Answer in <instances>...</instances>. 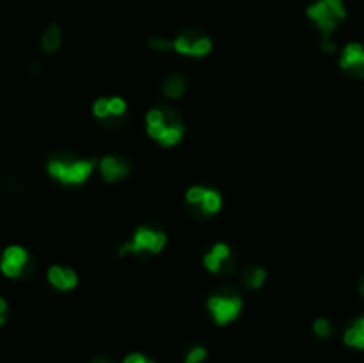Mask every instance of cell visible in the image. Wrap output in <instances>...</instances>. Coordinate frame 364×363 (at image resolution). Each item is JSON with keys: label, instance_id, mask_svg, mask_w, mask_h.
<instances>
[{"label": "cell", "instance_id": "cell-19", "mask_svg": "<svg viewBox=\"0 0 364 363\" xmlns=\"http://www.w3.org/2000/svg\"><path fill=\"white\" fill-rule=\"evenodd\" d=\"M206 356H208V353H206V349H204L203 346H194L192 349L187 353L183 363H203L204 360H206Z\"/></svg>", "mask_w": 364, "mask_h": 363}, {"label": "cell", "instance_id": "cell-18", "mask_svg": "<svg viewBox=\"0 0 364 363\" xmlns=\"http://www.w3.org/2000/svg\"><path fill=\"white\" fill-rule=\"evenodd\" d=\"M149 49L155 50V52H169L172 50V40H167V38L162 36H155L148 41Z\"/></svg>", "mask_w": 364, "mask_h": 363}, {"label": "cell", "instance_id": "cell-5", "mask_svg": "<svg viewBox=\"0 0 364 363\" xmlns=\"http://www.w3.org/2000/svg\"><path fill=\"white\" fill-rule=\"evenodd\" d=\"M244 299L233 289H220L206 299V312L217 326H228L240 317Z\"/></svg>", "mask_w": 364, "mask_h": 363}, {"label": "cell", "instance_id": "cell-14", "mask_svg": "<svg viewBox=\"0 0 364 363\" xmlns=\"http://www.w3.org/2000/svg\"><path fill=\"white\" fill-rule=\"evenodd\" d=\"M343 344L352 349H357V351H364V315L357 317L343 331Z\"/></svg>", "mask_w": 364, "mask_h": 363}, {"label": "cell", "instance_id": "cell-7", "mask_svg": "<svg viewBox=\"0 0 364 363\" xmlns=\"http://www.w3.org/2000/svg\"><path fill=\"white\" fill-rule=\"evenodd\" d=\"M172 50L183 57L203 59L212 54L213 41L199 29H185L176 38H172Z\"/></svg>", "mask_w": 364, "mask_h": 363}, {"label": "cell", "instance_id": "cell-12", "mask_svg": "<svg viewBox=\"0 0 364 363\" xmlns=\"http://www.w3.org/2000/svg\"><path fill=\"white\" fill-rule=\"evenodd\" d=\"M47 282L59 292H72L78 285V275L73 267L53 264L47 271Z\"/></svg>", "mask_w": 364, "mask_h": 363}, {"label": "cell", "instance_id": "cell-21", "mask_svg": "<svg viewBox=\"0 0 364 363\" xmlns=\"http://www.w3.org/2000/svg\"><path fill=\"white\" fill-rule=\"evenodd\" d=\"M8 314H9V305L2 296H0V328L4 326L6 321H8Z\"/></svg>", "mask_w": 364, "mask_h": 363}, {"label": "cell", "instance_id": "cell-1", "mask_svg": "<svg viewBox=\"0 0 364 363\" xmlns=\"http://www.w3.org/2000/svg\"><path fill=\"white\" fill-rule=\"evenodd\" d=\"M94 170H98L97 159L81 157L76 154H56L47 162V173L57 184L66 187L84 186L92 177Z\"/></svg>", "mask_w": 364, "mask_h": 363}, {"label": "cell", "instance_id": "cell-8", "mask_svg": "<svg viewBox=\"0 0 364 363\" xmlns=\"http://www.w3.org/2000/svg\"><path fill=\"white\" fill-rule=\"evenodd\" d=\"M33 269L31 253L22 244H9L0 253V275L8 280H22Z\"/></svg>", "mask_w": 364, "mask_h": 363}, {"label": "cell", "instance_id": "cell-11", "mask_svg": "<svg viewBox=\"0 0 364 363\" xmlns=\"http://www.w3.org/2000/svg\"><path fill=\"white\" fill-rule=\"evenodd\" d=\"M98 171H100V177L104 178V182L114 184V182H119L129 177L132 168H130V162L126 159L108 154L98 161Z\"/></svg>", "mask_w": 364, "mask_h": 363}, {"label": "cell", "instance_id": "cell-17", "mask_svg": "<svg viewBox=\"0 0 364 363\" xmlns=\"http://www.w3.org/2000/svg\"><path fill=\"white\" fill-rule=\"evenodd\" d=\"M313 333H315V337H318V339H331V337L334 335V326H332L331 321L325 319V317H318V319L313 323Z\"/></svg>", "mask_w": 364, "mask_h": 363}, {"label": "cell", "instance_id": "cell-15", "mask_svg": "<svg viewBox=\"0 0 364 363\" xmlns=\"http://www.w3.org/2000/svg\"><path fill=\"white\" fill-rule=\"evenodd\" d=\"M267 269L261 266H249L242 271V285L249 291H260L267 282Z\"/></svg>", "mask_w": 364, "mask_h": 363}, {"label": "cell", "instance_id": "cell-20", "mask_svg": "<svg viewBox=\"0 0 364 363\" xmlns=\"http://www.w3.org/2000/svg\"><path fill=\"white\" fill-rule=\"evenodd\" d=\"M123 363H156V362L149 360L148 356L142 355V353H130V355L124 356Z\"/></svg>", "mask_w": 364, "mask_h": 363}, {"label": "cell", "instance_id": "cell-13", "mask_svg": "<svg viewBox=\"0 0 364 363\" xmlns=\"http://www.w3.org/2000/svg\"><path fill=\"white\" fill-rule=\"evenodd\" d=\"M187 79L180 73H171L169 77L162 82V95L167 100H180L185 93H187Z\"/></svg>", "mask_w": 364, "mask_h": 363}, {"label": "cell", "instance_id": "cell-16", "mask_svg": "<svg viewBox=\"0 0 364 363\" xmlns=\"http://www.w3.org/2000/svg\"><path fill=\"white\" fill-rule=\"evenodd\" d=\"M63 47V31L57 24L49 25L41 36V50L44 54H56Z\"/></svg>", "mask_w": 364, "mask_h": 363}, {"label": "cell", "instance_id": "cell-2", "mask_svg": "<svg viewBox=\"0 0 364 363\" xmlns=\"http://www.w3.org/2000/svg\"><path fill=\"white\" fill-rule=\"evenodd\" d=\"M146 134L164 148H172L180 145L185 136L183 118L169 105L153 107L146 113Z\"/></svg>", "mask_w": 364, "mask_h": 363}, {"label": "cell", "instance_id": "cell-23", "mask_svg": "<svg viewBox=\"0 0 364 363\" xmlns=\"http://www.w3.org/2000/svg\"><path fill=\"white\" fill-rule=\"evenodd\" d=\"M357 292L361 294V298H364V276H361L359 283H357Z\"/></svg>", "mask_w": 364, "mask_h": 363}, {"label": "cell", "instance_id": "cell-4", "mask_svg": "<svg viewBox=\"0 0 364 363\" xmlns=\"http://www.w3.org/2000/svg\"><path fill=\"white\" fill-rule=\"evenodd\" d=\"M306 17L320 31L322 40H331L347 18V8L343 0H315L306 9Z\"/></svg>", "mask_w": 364, "mask_h": 363}, {"label": "cell", "instance_id": "cell-3", "mask_svg": "<svg viewBox=\"0 0 364 363\" xmlns=\"http://www.w3.org/2000/svg\"><path fill=\"white\" fill-rule=\"evenodd\" d=\"M167 246V235L155 225H140L133 230L130 241L119 248L121 257H140V255H158Z\"/></svg>", "mask_w": 364, "mask_h": 363}, {"label": "cell", "instance_id": "cell-9", "mask_svg": "<svg viewBox=\"0 0 364 363\" xmlns=\"http://www.w3.org/2000/svg\"><path fill=\"white\" fill-rule=\"evenodd\" d=\"M204 269L215 276L231 275L235 271V253L226 242H215L203 257Z\"/></svg>", "mask_w": 364, "mask_h": 363}, {"label": "cell", "instance_id": "cell-10", "mask_svg": "<svg viewBox=\"0 0 364 363\" xmlns=\"http://www.w3.org/2000/svg\"><path fill=\"white\" fill-rule=\"evenodd\" d=\"M340 68L354 79H364V45H345L338 60Z\"/></svg>", "mask_w": 364, "mask_h": 363}, {"label": "cell", "instance_id": "cell-22", "mask_svg": "<svg viewBox=\"0 0 364 363\" xmlns=\"http://www.w3.org/2000/svg\"><path fill=\"white\" fill-rule=\"evenodd\" d=\"M91 363H113V362H110V358H108V356L98 355V356H94V358H92Z\"/></svg>", "mask_w": 364, "mask_h": 363}, {"label": "cell", "instance_id": "cell-6", "mask_svg": "<svg viewBox=\"0 0 364 363\" xmlns=\"http://www.w3.org/2000/svg\"><path fill=\"white\" fill-rule=\"evenodd\" d=\"M185 205L188 212H192L196 218L206 219L217 216L224 205L222 194L213 187L192 186L185 193Z\"/></svg>", "mask_w": 364, "mask_h": 363}]
</instances>
